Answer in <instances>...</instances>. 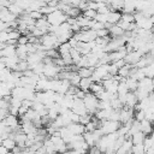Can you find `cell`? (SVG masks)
I'll return each instance as SVG.
<instances>
[{"instance_id":"6da1fadb","label":"cell","mask_w":154,"mask_h":154,"mask_svg":"<svg viewBox=\"0 0 154 154\" xmlns=\"http://www.w3.org/2000/svg\"><path fill=\"white\" fill-rule=\"evenodd\" d=\"M83 101H84V105L88 109V113L91 116H95L96 112L99 111V99L96 97V95H94L91 93H87Z\"/></svg>"},{"instance_id":"7a4b0ae2","label":"cell","mask_w":154,"mask_h":154,"mask_svg":"<svg viewBox=\"0 0 154 154\" xmlns=\"http://www.w3.org/2000/svg\"><path fill=\"white\" fill-rule=\"evenodd\" d=\"M40 43H41L47 51H49V49H58L59 46H60V43H59V41H58V37H57L54 34H52V32H48V34L43 35V36L40 38Z\"/></svg>"},{"instance_id":"3957f363","label":"cell","mask_w":154,"mask_h":154,"mask_svg":"<svg viewBox=\"0 0 154 154\" xmlns=\"http://www.w3.org/2000/svg\"><path fill=\"white\" fill-rule=\"evenodd\" d=\"M46 18H47V20H48V23H49L51 26H59V25L66 23L67 19H69V17L63 11H60V10H57L55 12L51 13Z\"/></svg>"},{"instance_id":"277c9868","label":"cell","mask_w":154,"mask_h":154,"mask_svg":"<svg viewBox=\"0 0 154 154\" xmlns=\"http://www.w3.org/2000/svg\"><path fill=\"white\" fill-rule=\"evenodd\" d=\"M122 124L120 122H113V120H103L100 122V130L102 131L103 136L105 135H109V134H114L120 129Z\"/></svg>"},{"instance_id":"5b68a950","label":"cell","mask_w":154,"mask_h":154,"mask_svg":"<svg viewBox=\"0 0 154 154\" xmlns=\"http://www.w3.org/2000/svg\"><path fill=\"white\" fill-rule=\"evenodd\" d=\"M71 111L75 114L79 116V117H83L85 114H89L88 113V109H87V107L84 105V101L82 99H77V97H75V101H73V105L71 107Z\"/></svg>"},{"instance_id":"8992f818","label":"cell","mask_w":154,"mask_h":154,"mask_svg":"<svg viewBox=\"0 0 154 154\" xmlns=\"http://www.w3.org/2000/svg\"><path fill=\"white\" fill-rule=\"evenodd\" d=\"M142 57H144V55H143L140 51H132V52H129V53H128V55H126V58H125L124 60H125L126 64L135 66V65L141 60Z\"/></svg>"},{"instance_id":"52a82bcc","label":"cell","mask_w":154,"mask_h":154,"mask_svg":"<svg viewBox=\"0 0 154 154\" xmlns=\"http://www.w3.org/2000/svg\"><path fill=\"white\" fill-rule=\"evenodd\" d=\"M132 147H134V143L131 141V137H128L123 142V144L119 147V149L117 150V154H131Z\"/></svg>"},{"instance_id":"ba28073f","label":"cell","mask_w":154,"mask_h":154,"mask_svg":"<svg viewBox=\"0 0 154 154\" xmlns=\"http://www.w3.org/2000/svg\"><path fill=\"white\" fill-rule=\"evenodd\" d=\"M72 135L78 136V135H83L85 132V125L81 124V123H71L69 126H66Z\"/></svg>"},{"instance_id":"9c48e42d","label":"cell","mask_w":154,"mask_h":154,"mask_svg":"<svg viewBox=\"0 0 154 154\" xmlns=\"http://www.w3.org/2000/svg\"><path fill=\"white\" fill-rule=\"evenodd\" d=\"M0 54H1V58L14 57V55H17V46H8V45H6L4 48H1Z\"/></svg>"},{"instance_id":"30bf717a","label":"cell","mask_w":154,"mask_h":154,"mask_svg":"<svg viewBox=\"0 0 154 154\" xmlns=\"http://www.w3.org/2000/svg\"><path fill=\"white\" fill-rule=\"evenodd\" d=\"M138 105V97L136 95V93L129 91V94L126 95V101H125V106L128 108L134 109V107H136Z\"/></svg>"},{"instance_id":"8fae6325","label":"cell","mask_w":154,"mask_h":154,"mask_svg":"<svg viewBox=\"0 0 154 154\" xmlns=\"http://www.w3.org/2000/svg\"><path fill=\"white\" fill-rule=\"evenodd\" d=\"M140 130H141L146 136H149V135L153 132V130H154L153 123L149 122L148 119H144V120L140 122Z\"/></svg>"},{"instance_id":"7c38bea8","label":"cell","mask_w":154,"mask_h":154,"mask_svg":"<svg viewBox=\"0 0 154 154\" xmlns=\"http://www.w3.org/2000/svg\"><path fill=\"white\" fill-rule=\"evenodd\" d=\"M122 19V12L119 11H111L108 13V24L117 25Z\"/></svg>"},{"instance_id":"4fadbf2b","label":"cell","mask_w":154,"mask_h":154,"mask_svg":"<svg viewBox=\"0 0 154 154\" xmlns=\"http://www.w3.org/2000/svg\"><path fill=\"white\" fill-rule=\"evenodd\" d=\"M93 83H94V81H93L91 77H90V78H82L78 88H79L81 90H83L84 93H89V91H90V87H91Z\"/></svg>"},{"instance_id":"5bb4252c","label":"cell","mask_w":154,"mask_h":154,"mask_svg":"<svg viewBox=\"0 0 154 154\" xmlns=\"http://www.w3.org/2000/svg\"><path fill=\"white\" fill-rule=\"evenodd\" d=\"M125 83H126L129 90L132 91V93H136V90L138 89V81H137L136 78H134V77H128V78H125Z\"/></svg>"},{"instance_id":"9a60e30c","label":"cell","mask_w":154,"mask_h":154,"mask_svg":"<svg viewBox=\"0 0 154 154\" xmlns=\"http://www.w3.org/2000/svg\"><path fill=\"white\" fill-rule=\"evenodd\" d=\"M1 146L2 147H5L7 150H10V152H13L14 149H16V147H17V143H16V141L12 138V137H8V138H6V140H4V141H1Z\"/></svg>"},{"instance_id":"2e32d148","label":"cell","mask_w":154,"mask_h":154,"mask_svg":"<svg viewBox=\"0 0 154 154\" xmlns=\"http://www.w3.org/2000/svg\"><path fill=\"white\" fill-rule=\"evenodd\" d=\"M146 137H147V136H146L142 131H140V132L135 134L134 136H131V141H132V143H134V144H143V143H144Z\"/></svg>"},{"instance_id":"e0dca14e","label":"cell","mask_w":154,"mask_h":154,"mask_svg":"<svg viewBox=\"0 0 154 154\" xmlns=\"http://www.w3.org/2000/svg\"><path fill=\"white\" fill-rule=\"evenodd\" d=\"M93 72H94V69L84 67V69H79L77 73L81 78H90V77H93Z\"/></svg>"},{"instance_id":"ac0fdd59","label":"cell","mask_w":154,"mask_h":154,"mask_svg":"<svg viewBox=\"0 0 154 154\" xmlns=\"http://www.w3.org/2000/svg\"><path fill=\"white\" fill-rule=\"evenodd\" d=\"M105 90V88H103V85H102V83H97V82H94L93 84H91V87H90V91L89 93H91V94H94V95H99L101 91H103Z\"/></svg>"},{"instance_id":"d6986e66","label":"cell","mask_w":154,"mask_h":154,"mask_svg":"<svg viewBox=\"0 0 154 154\" xmlns=\"http://www.w3.org/2000/svg\"><path fill=\"white\" fill-rule=\"evenodd\" d=\"M71 49H72V47H71L70 42H66V43H63V45L59 46L58 52H59V54L61 57V55H65V54H70L71 53Z\"/></svg>"},{"instance_id":"ffe728a7","label":"cell","mask_w":154,"mask_h":154,"mask_svg":"<svg viewBox=\"0 0 154 154\" xmlns=\"http://www.w3.org/2000/svg\"><path fill=\"white\" fill-rule=\"evenodd\" d=\"M71 58H72V61H73V65H78V63L81 61V59H82V54L76 49V48H72L71 49Z\"/></svg>"},{"instance_id":"44dd1931","label":"cell","mask_w":154,"mask_h":154,"mask_svg":"<svg viewBox=\"0 0 154 154\" xmlns=\"http://www.w3.org/2000/svg\"><path fill=\"white\" fill-rule=\"evenodd\" d=\"M84 17H87V18H89V19H95L96 18V16H97V12L95 11V10H90V8H88L85 12H83L82 13Z\"/></svg>"},{"instance_id":"7402d4cb","label":"cell","mask_w":154,"mask_h":154,"mask_svg":"<svg viewBox=\"0 0 154 154\" xmlns=\"http://www.w3.org/2000/svg\"><path fill=\"white\" fill-rule=\"evenodd\" d=\"M122 20L128 23H135V16L131 13H122Z\"/></svg>"},{"instance_id":"603a6c76","label":"cell","mask_w":154,"mask_h":154,"mask_svg":"<svg viewBox=\"0 0 154 154\" xmlns=\"http://www.w3.org/2000/svg\"><path fill=\"white\" fill-rule=\"evenodd\" d=\"M144 119H146V112H144V111L138 109V111L135 112V120L142 122V120H144Z\"/></svg>"},{"instance_id":"cb8c5ba5","label":"cell","mask_w":154,"mask_h":154,"mask_svg":"<svg viewBox=\"0 0 154 154\" xmlns=\"http://www.w3.org/2000/svg\"><path fill=\"white\" fill-rule=\"evenodd\" d=\"M29 14H30V17H31L34 20H38V19H41V18L45 17V16L41 13V11H32V12H30Z\"/></svg>"},{"instance_id":"d4e9b609","label":"cell","mask_w":154,"mask_h":154,"mask_svg":"<svg viewBox=\"0 0 154 154\" xmlns=\"http://www.w3.org/2000/svg\"><path fill=\"white\" fill-rule=\"evenodd\" d=\"M28 43H29V36L22 35L18 40V45H28Z\"/></svg>"},{"instance_id":"484cf974","label":"cell","mask_w":154,"mask_h":154,"mask_svg":"<svg viewBox=\"0 0 154 154\" xmlns=\"http://www.w3.org/2000/svg\"><path fill=\"white\" fill-rule=\"evenodd\" d=\"M60 154H71V150H67V152H64V153H60Z\"/></svg>"},{"instance_id":"4316f807","label":"cell","mask_w":154,"mask_h":154,"mask_svg":"<svg viewBox=\"0 0 154 154\" xmlns=\"http://www.w3.org/2000/svg\"><path fill=\"white\" fill-rule=\"evenodd\" d=\"M101 154H106V153H101Z\"/></svg>"}]
</instances>
